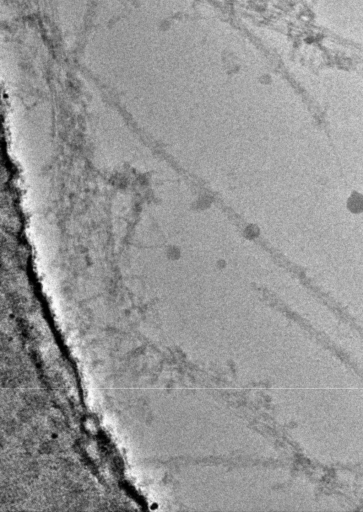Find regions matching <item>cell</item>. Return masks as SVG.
Listing matches in <instances>:
<instances>
[{
	"instance_id": "obj_1",
	"label": "cell",
	"mask_w": 363,
	"mask_h": 512,
	"mask_svg": "<svg viewBox=\"0 0 363 512\" xmlns=\"http://www.w3.org/2000/svg\"><path fill=\"white\" fill-rule=\"evenodd\" d=\"M349 208L353 212H359L363 210V197L356 194L351 196L349 200Z\"/></svg>"
}]
</instances>
